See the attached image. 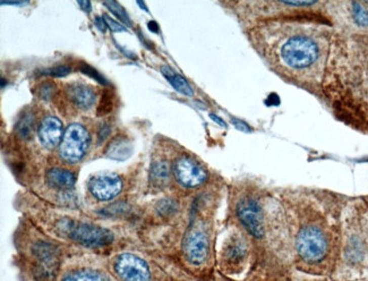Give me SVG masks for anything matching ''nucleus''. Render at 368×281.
Returning a JSON list of instances; mask_svg holds the SVG:
<instances>
[{
    "instance_id": "obj_1",
    "label": "nucleus",
    "mask_w": 368,
    "mask_h": 281,
    "mask_svg": "<svg viewBox=\"0 0 368 281\" xmlns=\"http://www.w3.org/2000/svg\"><path fill=\"white\" fill-rule=\"evenodd\" d=\"M319 55L318 46L305 35L293 36L281 48V58L291 68L303 69L312 66Z\"/></svg>"
},
{
    "instance_id": "obj_2",
    "label": "nucleus",
    "mask_w": 368,
    "mask_h": 281,
    "mask_svg": "<svg viewBox=\"0 0 368 281\" xmlns=\"http://www.w3.org/2000/svg\"><path fill=\"white\" fill-rule=\"evenodd\" d=\"M63 229L69 238L78 244L99 249V247L108 246L113 240V234L106 228L90 225V223L66 221L63 225Z\"/></svg>"
},
{
    "instance_id": "obj_3",
    "label": "nucleus",
    "mask_w": 368,
    "mask_h": 281,
    "mask_svg": "<svg viewBox=\"0 0 368 281\" xmlns=\"http://www.w3.org/2000/svg\"><path fill=\"white\" fill-rule=\"evenodd\" d=\"M33 277L35 281H55L60 268V252L49 243L40 242L33 246Z\"/></svg>"
},
{
    "instance_id": "obj_4",
    "label": "nucleus",
    "mask_w": 368,
    "mask_h": 281,
    "mask_svg": "<svg viewBox=\"0 0 368 281\" xmlns=\"http://www.w3.org/2000/svg\"><path fill=\"white\" fill-rule=\"evenodd\" d=\"M90 145L87 128L79 124H70L66 128L59 145L60 158L68 164H76L84 158Z\"/></svg>"
},
{
    "instance_id": "obj_5",
    "label": "nucleus",
    "mask_w": 368,
    "mask_h": 281,
    "mask_svg": "<svg viewBox=\"0 0 368 281\" xmlns=\"http://www.w3.org/2000/svg\"><path fill=\"white\" fill-rule=\"evenodd\" d=\"M297 251L306 262H318L328 252V239L324 232L315 226L305 227L297 238Z\"/></svg>"
},
{
    "instance_id": "obj_6",
    "label": "nucleus",
    "mask_w": 368,
    "mask_h": 281,
    "mask_svg": "<svg viewBox=\"0 0 368 281\" xmlns=\"http://www.w3.org/2000/svg\"><path fill=\"white\" fill-rule=\"evenodd\" d=\"M183 251L187 261L194 265L203 264L207 261L210 252V242L207 231L202 226H192L186 232Z\"/></svg>"
},
{
    "instance_id": "obj_7",
    "label": "nucleus",
    "mask_w": 368,
    "mask_h": 281,
    "mask_svg": "<svg viewBox=\"0 0 368 281\" xmlns=\"http://www.w3.org/2000/svg\"><path fill=\"white\" fill-rule=\"evenodd\" d=\"M114 272L121 281H150L151 271L144 260L132 253L117 256L113 263Z\"/></svg>"
},
{
    "instance_id": "obj_8",
    "label": "nucleus",
    "mask_w": 368,
    "mask_h": 281,
    "mask_svg": "<svg viewBox=\"0 0 368 281\" xmlns=\"http://www.w3.org/2000/svg\"><path fill=\"white\" fill-rule=\"evenodd\" d=\"M173 171L177 182L187 188L198 187L208 179V173L204 167L186 155L175 161Z\"/></svg>"
},
{
    "instance_id": "obj_9",
    "label": "nucleus",
    "mask_w": 368,
    "mask_h": 281,
    "mask_svg": "<svg viewBox=\"0 0 368 281\" xmlns=\"http://www.w3.org/2000/svg\"><path fill=\"white\" fill-rule=\"evenodd\" d=\"M237 216L246 230L255 238L264 235V219L260 203L254 198L246 197L237 204Z\"/></svg>"
},
{
    "instance_id": "obj_10",
    "label": "nucleus",
    "mask_w": 368,
    "mask_h": 281,
    "mask_svg": "<svg viewBox=\"0 0 368 281\" xmlns=\"http://www.w3.org/2000/svg\"><path fill=\"white\" fill-rule=\"evenodd\" d=\"M122 180L117 174H99L89 180V190L99 201L106 202L121 192Z\"/></svg>"
},
{
    "instance_id": "obj_11",
    "label": "nucleus",
    "mask_w": 368,
    "mask_h": 281,
    "mask_svg": "<svg viewBox=\"0 0 368 281\" xmlns=\"http://www.w3.org/2000/svg\"><path fill=\"white\" fill-rule=\"evenodd\" d=\"M64 133L65 131L63 127V123L60 122V119L54 116L46 117L41 122L39 130H37L41 144L50 150L60 145Z\"/></svg>"
},
{
    "instance_id": "obj_12",
    "label": "nucleus",
    "mask_w": 368,
    "mask_h": 281,
    "mask_svg": "<svg viewBox=\"0 0 368 281\" xmlns=\"http://www.w3.org/2000/svg\"><path fill=\"white\" fill-rule=\"evenodd\" d=\"M67 94L71 102L82 109H90L97 101V94L94 90L82 83L70 84L67 88Z\"/></svg>"
},
{
    "instance_id": "obj_13",
    "label": "nucleus",
    "mask_w": 368,
    "mask_h": 281,
    "mask_svg": "<svg viewBox=\"0 0 368 281\" xmlns=\"http://www.w3.org/2000/svg\"><path fill=\"white\" fill-rule=\"evenodd\" d=\"M47 183L58 190H70L75 186L76 176L69 170L52 168L47 173Z\"/></svg>"
},
{
    "instance_id": "obj_14",
    "label": "nucleus",
    "mask_w": 368,
    "mask_h": 281,
    "mask_svg": "<svg viewBox=\"0 0 368 281\" xmlns=\"http://www.w3.org/2000/svg\"><path fill=\"white\" fill-rule=\"evenodd\" d=\"M133 153V144L128 137L118 135L107 145L106 154L110 159L122 161L130 158Z\"/></svg>"
},
{
    "instance_id": "obj_15",
    "label": "nucleus",
    "mask_w": 368,
    "mask_h": 281,
    "mask_svg": "<svg viewBox=\"0 0 368 281\" xmlns=\"http://www.w3.org/2000/svg\"><path fill=\"white\" fill-rule=\"evenodd\" d=\"M161 73L163 74L165 77L169 81V83L173 85L177 92L184 94L186 97H193L194 95L193 89L184 76L176 73V71L173 68H170L169 66H162Z\"/></svg>"
},
{
    "instance_id": "obj_16",
    "label": "nucleus",
    "mask_w": 368,
    "mask_h": 281,
    "mask_svg": "<svg viewBox=\"0 0 368 281\" xmlns=\"http://www.w3.org/2000/svg\"><path fill=\"white\" fill-rule=\"evenodd\" d=\"M246 254V245L241 238H232L224 249V258L231 264H238L243 260Z\"/></svg>"
},
{
    "instance_id": "obj_17",
    "label": "nucleus",
    "mask_w": 368,
    "mask_h": 281,
    "mask_svg": "<svg viewBox=\"0 0 368 281\" xmlns=\"http://www.w3.org/2000/svg\"><path fill=\"white\" fill-rule=\"evenodd\" d=\"M63 281H112L111 278L101 271L97 270H76L66 275Z\"/></svg>"
},
{
    "instance_id": "obj_18",
    "label": "nucleus",
    "mask_w": 368,
    "mask_h": 281,
    "mask_svg": "<svg viewBox=\"0 0 368 281\" xmlns=\"http://www.w3.org/2000/svg\"><path fill=\"white\" fill-rule=\"evenodd\" d=\"M169 177H170V169L166 161H156V163L152 165L150 174V179L152 184H154L155 186L162 187L168 183Z\"/></svg>"
},
{
    "instance_id": "obj_19",
    "label": "nucleus",
    "mask_w": 368,
    "mask_h": 281,
    "mask_svg": "<svg viewBox=\"0 0 368 281\" xmlns=\"http://www.w3.org/2000/svg\"><path fill=\"white\" fill-rule=\"evenodd\" d=\"M34 131V115L31 111H26L23 117L18 119L16 124V133L23 139H28Z\"/></svg>"
},
{
    "instance_id": "obj_20",
    "label": "nucleus",
    "mask_w": 368,
    "mask_h": 281,
    "mask_svg": "<svg viewBox=\"0 0 368 281\" xmlns=\"http://www.w3.org/2000/svg\"><path fill=\"white\" fill-rule=\"evenodd\" d=\"M103 5L113 14L114 16L119 18L121 22H124V24H126V25H128V26L132 25L130 16H128L125 8H124L120 4L117 2H104Z\"/></svg>"
},
{
    "instance_id": "obj_21",
    "label": "nucleus",
    "mask_w": 368,
    "mask_h": 281,
    "mask_svg": "<svg viewBox=\"0 0 368 281\" xmlns=\"http://www.w3.org/2000/svg\"><path fill=\"white\" fill-rule=\"evenodd\" d=\"M353 20L359 26H368V11L359 3H352Z\"/></svg>"
},
{
    "instance_id": "obj_22",
    "label": "nucleus",
    "mask_w": 368,
    "mask_h": 281,
    "mask_svg": "<svg viewBox=\"0 0 368 281\" xmlns=\"http://www.w3.org/2000/svg\"><path fill=\"white\" fill-rule=\"evenodd\" d=\"M113 100H114V95H113V93L111 91H110V90H107V91L103 92L101 101H100V104L98 107V115L99 116L107 115V113H109L110 111L112 110Z\"/></svg>"
},
{
    "instance_id": "obj_23",
    "label": "nucleus",
    "mask_w": 368,
    "mask_h": 281,
    "mask_svg": "<svg viewBox=\"0 0 368 281\" xmlns=\"http://www.w3.org/2000/svg\"><path fill=\"white\" fill-rule=\"evenodd\" d=\"M79 70L82 71L83 74L90 76L91 78H93V79L97 81V82H99L100 84H102V85H108L109 84L107 78L104 77V76L102 74H100L97 69L93 68L92 66H90L87 63H80V65H79Z\"/></svg>"
},
{
    "instance_id": "obj_24",
    "label": "nucleus",
    "mask_w": 368,
    "mask_h": 281,
    "mask_svg": "<svg viewBox=\"0 0 368 281\" xmlns=\"http://www.w3.org/2000/svg\"><path fill=\"white\" fill-rule=\"evenodd\" d=\"M71 68L66 65H58L54 66V67L45 69L42 71V74L45 75H50V76H56V77H64V76L70 74Z\"/></svg>"
},
{
    "instance_id": "obj_25",
    "label": "nucleus",
    "mask_w": 368,
    "mask_h": 281,
    "mask_svg": "<svg viewBox=\"0 0 368 281\" xmlns=\"http://www.w3.org/2000/svg\"><path fill=\"white\" fill-rule=\"evenodd\" d=\"M103 18H104V22H106V24H107V26L111 31H113V32H124V31H126L125 26H124L121 23H119L118 21L113 20V18L111 16L108 15V14H104Z\"/></svg>"
},
{
    "instance_id": "obj_26",
    "label": "nucleus",
    "mask_w": 368,
    "mask_h": 281,
    "mask_svg": "<svg viewBox=\"0 0 368 281\" xmlns=\"http://www.w3.org/2000/svg\"><path fill=\"white\" fill-rule=\"evenodd\" d=\"M157 210H159V213L161 214H171L177 210V206L174 201L166 199V201H162L161 203H159Z\"/></svg>"
},
{
    "instance_id": "obj_27",
    "label": "nucleus",
    "mask_w": 368,
    "mask_h": 281,
    "mask_svg": "<svg viewBox=\"0 0 368 281\" xmlns=\"http://www.w3.org/2000/svg\"><path fill=\"white\" fill-rule=\"evenodd\" d=\"M55 92V85L51 83H45L44 85L40 87V97L42 99H45L46 101H48L50 98H52V94Z\"/></svg>"
},
{
    "instance_id": "obj_28",
    "label": "nucleus",
    "mask_w": 368,
    "mask_h": 281,
    "mask_svg": "<svg viewBox=\"0 0 368 281\" xmlns=\"http://www.w3.org/2000/svg\"><path fill=\"white\" fill-rule=\"evenodd\" d=\"M231 123L235 125V127L237 128V130L241 131V132H245V133H251L252 132V128L251 126L248 125V124H246L245 122L240 121V119H237V118H232L231 119Z\"/></svg>"
},
{
    "instance_id": "obj_29",
    "label": "nucleus",
    "mask_w": 368,
    "mask_h": 281,
    "mask_svg": "<svg viewBox=\"0 0 368 281\" xmlns=\"http://www.w3.org/2000/svg\"><path fill=\"white\" fill-rule=\"evenodd\" d=\"M281 4L283 5H287V6H295V7H308V6H312V5H315L316 4V2L315 0H313V2H280Z\"/></svg>"
},
{
    "instance_id": "obj_30",
    "label": "nucleus",
    "mask_w": 368,
    "mask_h": 281,
    "mask_svg": "<svg viewBox=\"0 0 368 281\" xmlns=\"http://www.w3.org/2000/svg\"><path fill=\"white\" fill-rule=\"evenodd\" d=\"M94 23L95 25H97V27L99 28L100 31H106V28L108 27L106 22H104V18L101 17V16H95L94 17Z\"/></svg>"
},
{
    "instance_id": "obj_31",
    "label": "nucleus",
    "mask_w": 368,
    "mask_h": 281,
    "mask_svg": "<svg viewBox=\"0 0 368 281\" xmlns=\"http://www.w3.org/2000/svg\"><path fill=\"white\" fill-rule=\"evenodd\" d=\"M210 117H211V119H212L213 122H216L217 124H219L220 126H222V127H227V124H226V122H224L223 119L220 118L219 116L214 115V113H211V115H210Z\"/></svg>"
},
{
    "instance_id": "obj_32",
    "label": "nucleus",
    "mask_w": 368,
    "mask_h": 281,
    "mask_svg": "<svg viewBox=\"0 0 368 281\" xmlns=\"http://www.w3.org/2000/svg\"><path fill=\"white\" fill-rule=\"evenodd\" d=\"M77 4L79 5L80 7H82L83 11L90 13L91 9H92V6H91V3L90 2H77Z\"/></svg>"
},
{
    "instance_id": "obj_33",
    "label": "nucleus",
    "mask_w": 368,
    "mask_h": 281,
    "mask_svg": "<svg viewBox=\"0 0 368 281\" xmlns=\"http://www.w3.org/2000/svg\"><path fill=\"white\" fill-rule=\"evenodd\" d=\"M149 26H150V30L153 31V32H157V25L155 22H150L149 23Z\"/></svg>"
},
{
    "instance_id": "obj_34",
    "label": "nucleus",
    "mask_w": 368,
    "mask_h": 281,
    "mask_svg": "<svg viewBox=\"0 0 368 281\" xmlns=\"http://www.w3.org/2000/svg\"><path fill=\"white\" fill-rule=\"evenodd\" d=\"M24 5L25 3L23 2H2V5Z\"/></svg>"
}]
</instances>
